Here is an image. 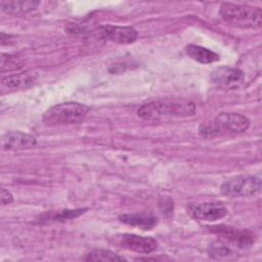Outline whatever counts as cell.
Here are the masks:
<instances>
[{
    "instance_id": "obj_1",
    "label": "cell",
    "mask_w": 262,
    "mask_h": 262,
    "mask_svg": "<svg viewBox=\"0 0 262 262\" xmlns=\"http://www.w3.org/2000/svg\"><path fill=\"white\" fill-rule=\"evenodd\" d=\"M195 114V104L184 99L154 100L142 104L137 115L145 121H162L177 118L192 117Z\"/></svg>"
},
{
    "instance_id": "obj_2",
    "label": "cell",
    "mask_w": 262,
    "mask_h": 262,
    "mask_svg": "<svg viewBox=\"0 0 262 262\" xmlns=\"http://www.w3.org/2000/svg\"><path fill=\"white\" fill-rule=\"evenodd\" d=\"M250 124L249 118L242 114L221 113L213 121L202 123L199 132L205 138L220 135H235L247 131Z\"/></svg>"
},
{
    "instance_id": "obj_3",
    "label": "cell",
    "mask_w": 262,
    "mask_h": 262,
    "mask_svg": "<svg viewBox=\"0 0 262 262\" xmlns=\"http://www.w3.org/2000/svg\"><path fill=\"white\" fill-rule=\"evenodd\" d=\"M219 13L227 24L234 27L258 29L262 25V10L259 7L225 2L221 4Z\"/></svg>"
},
{
    "instance_id": "obj_4",
    "label": "cell",
    "mask_w": 262,
    "mask_h": 262,
    "mask_svg": "<svg viewBox=\"0 0 262 262\" xmlns=\"http://www.w3.org/2000/svg\"><path fill=\"white\" fill-rule=\"evenodd\" d=\"M89 107L76 101L62 102L49 107L43 115V122L48 126L72 125L81 123L87 116Z\"/></svg>"
},
{
    "instance_id": "obj_5",
    "label": "cell",
    "mask_w": 262,
    "mask_h": 262,
    "mask_svg": "<svg viewBox=\"0 0 262 262\" xmlns=\"http://www.w3.org/2000/svg\"><path fill=\"white\" fill-rule=\"evenodd\" d=\"M261 189V179L256 175H239L232 177L220 186V191L228 198L250 196L259 192Z\"/></svg>"
},
{
    "instance_id": "obj_6",
    "label": "cell",
    "mask_w": 262,
    "mask_h": 262,
    "mask_svg": "<svg viewBox=\"0 0 262 262\" xmlns=\"http://www.w3.org/2000/svg\"><path fill=\"white\" fill-rule=\"evenodd\" d=\"M92 34L98 40L111 41L117 44H131L138 37V32L130 26L102 25L94 29Z\"/></svg>"
},
{
    "instance_id": "obj_7",
    "label": "cell",
    "mask_w": 262,
    "mask_h": 262,
    "mask_svg": "<svg viewBox=\"0 0 262 262\" xmlns=\"http://www.w3.org/2000/svg\"><path fill=\"white\" fill-rule=\"evenodd\" d=\"M186 211L190 217L200 221H217L227 215V209L223 205L216 203L189 204L186 207Z\"/></svg>"
},
{
    "instance_id": "obj_8",
    "label": "cell",
    "mask_w": 262,
    "mask_h": 262,
    "mask_svg": "<svg viewBox=\"0 0 262 262\" xmlns=\"http://www.w3.org/2000/svg\"><path fill=\"white\" fill-rule=\"evenodd\" d=\"M212 83L222 89H235L244 82V73L235 68L221 67L211 74Z\"/></svg>"
},
{
    "instance_id": "obj_9",
    "label": "cell",
    "mask_w": 262,
    "mask_h": 262,
    "mask_svg": "<svg viewBox=\"0 0 262 262\" xmlns=\"http://www.w3.org/2000/svg\"><path fill=\"white\" fill-rule=\"evenodd\" d=\"M209 228L212 229L213 232L221 235V237H224L226 242H228L237 249L248 248L254 243V236L248 230L237 229L225 225L212 226Z\"/></svg>"
},
{
    "instance_id": "obj_10",
    "label": "cell",
    "mask_w": 262,
    "mask_h": 262,
    "mask_svg": "<svg viewBox=\"0 0 262 262\" xmlns=\"http://www.w3.org/2000/svg\"><path fill=\"white\" fill-rule=\"evenodd\" d=\"M121 247L141 254H149L158 248V243L150 236H141L137 234L125 233L118 237Z\"/></svg>"
},
{
    "instance_id": "obj_11",
    "label": "cell",
    "mask_w": 262,
    "mask_h": 262,
    "mask_svg": "<svg viewBox=\"0 0 262 262\" xmlns=\"http://www.w3.org/2000/svg\"><path fill=\"white\" fill-rule=\"evenodd\" d=\"M37 139L32 134L20 131H8L1 137V147L3 150H23L34 147Z\"/></svg>"
},
{
    "instance_id": "obj_12",
    "label": "cell",
    "mask_w": 262,
    "mask_h": 262,
    "mask_svg": "<svg viewBox=\"0 0 262 262\" xmlns=\"http://www.w3.org/2000/svg\"><path fill=\"white\" fill-rule=\"evenodd\" d=\"M38 79V74L36 72H25L14 75L7 76L1 81L2 92L6 91H15L27 89L32 86Z\"/></svg>"
},
{
    "instance_id": "obj_13",
    "label": "cell",
    "mask_w": 262,
    "mask_h": 262,
    "mask_svg": "<svg viewBox=\"0 0 262 262\" xmlns=\"http://www.w3.org/2000/svg\"><path fill=\"white\" fill-rule=\"evenodd\" d=\"M119 219L122 223H125L130 226L139 227L144 230H149L158 224V218L149 212H138V213H129L119 216Z\"/></svg>"
},
{
    "instance_id": "obj_14",
    "label": "cell",
    "mask_w": 262,
    "mask_h": 262,
    "mask_svg": "<svg viewBox=\"0 0 262 262\" xmlns=\"http://www.w3.org/2000/svg\"><path fill=\"white\" fill-rule=\"evenodd\" d=\"M235 247H233L231 244H229L226 241H214L212 242L208 247V254L211 258L217 259V260H223V259H234L237 258L238 254L234 250Z\"/></svg>"
},
{
    "instance_id": "obj_15",
    "label": "cell",
    "mask_w": 262,
    "mask_h": 262,
    "mask_svg": "<svg viewBox=\"0 0 262 262\" xmlns=\"http://www.w3.org/2000/svg\"><path fill=\"white\" fill-rule=\"evenodd\" d=\"M40 4L39 1H6V0H1L0 1V6L2 11H4L7 14H12V15H20L25 14L28 12H31L35 10L38 5Z\"/></svg>"
},
{
    "instance_id": "obj_16",
    "label": "cell",
    "mask_w": 262,
    "mask_h": 262,
    "mask_svg": "<svg viewBox=\"0 0 262 262\" xmlns=\"http://www.w3.org/2000/svg\"><path fill=\"white\" fill-rule=\"evenodd\" d=\"M185 51L190 58L201 63H212L219 60V55L216 52L203 46L189 44L185 47Z\"/></svg>"
},
{
    "instance_id": "obj_17",
    "label": "cell",
    "mask_w": 262,
    "mask_h": 262,
    "mask_svg": "<svg viewBox=\"0 0 262 262\" xmlns=\"http://www.w3.org/2000/svg\"><path fill=\"white\" fill-rule=\"evenodd\" d=\"M86 261H125L126 259L118 254L103 249H96L89 252L84 258Z\"/></svg>"
},
{
    "instance_id": "obj_18",
    "label": "cell",
    "mask_w": 262,
    "mask_h": 262,
    "mask_svg": "<svg viewBox=\"0 0 262 262\" xmlns=\"http://www.w3.org/2000/svg\"><path fill=\"white\" fill-rule=\"evenodd\" d=\"M21 67V61L14 55L2 54L1 55V72L17 70Z\"/></svg>"
},
{
    "instance_id": "obj_19",
    "label": "cell",
    "mask_w": 262,
    "mask_h": 262,
    "mask_svg": "<svg viewBox=\"0 0 262 262\" xmlns=\"http://www.w3.org/2000/svg\"><path fill=\"white\" fill-rule=\"evenodd\" d=\"M87 209H76V210H66L58 213H55L51 219L52 220H67L71 218H75L77 216L82 215Z\"/></svg>"
},
{
    "instance_id": "obj_20",
    "label": "cell",
    "mask_w": 262,
    "mask_h": 262,
    "mask_svg": "<svg viewBox=\"0 0 262 262\" xmlns=\"http://www.w3.org/2000/svg\"><path fill=\"white\" fill-rule=\"evenodd\" d=\"M0 200H1V204L3 206L5 205H9L10 203H12L13 201V196L11 194V192L5 188H1L0 191Z\"/></svg>"
}]
</instances>
